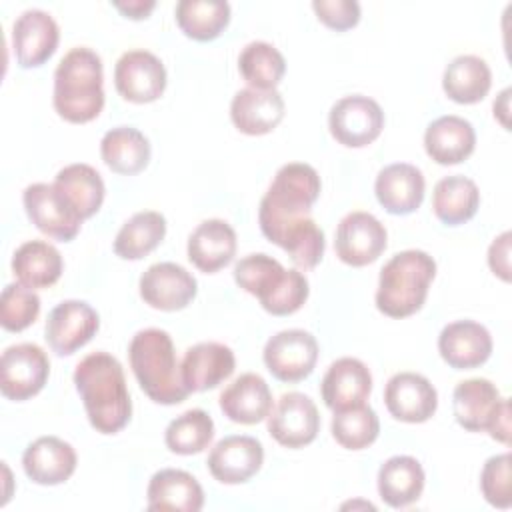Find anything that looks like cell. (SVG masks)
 I'll use <instances>...</instances> for the list:
<instances>
[{
  "mask_svg": "<svg viewBox=\"0 0 512 512\" xmlns=\"http://www.w3.org/2000/svg\"><path fill=\"white\" fill-rule=\"evenodd\" d=\"M238 70L250 88L276 90L286 72V60L276 46L264 40H254L242 48Z\"/></svg>",
  "mask_w": 512,
  "mask_h": 512,
  "instance_id": "obj_38",
  "label": "cell"
},
{
  "mask_svg": "<svg viewBox=\"0 0 512 512\" xmlns=\"http://www.w3.org/2000/svg\"><path fill=\"white\" fill-rule=\"evenodd\" d=\"M176 22L180 30L198 42L220 36L230 22V4L224 0H180L176 4Z\"/></svg>",
  "mask_w": 512,
  "mask_h": 512,
  "instance_id": "obj_36",
  "label": "cell"
},
{
  "mask_svg": "<svg viewBox=\"0 0 512 512\" xmlns=\"http://www.w3.org/2000/svg\"><path fill=\"white\" fill-rule=\"evenodd\" d=\"M54 108L72 124L94 120L104 108V72L100 56L78 46L64 54L54 72Z\"/></svg>",
  "mask_w": 512,
  "mask_h": 512,
  "instance_id": "obj_3",
  "label": "cell"
},
{
  "mask_svg": "<svg viewBox=\"0 0 512 512\" xmlns=\"http://www.w3.org/2000/svg\"><path fill=\"white\" fill-rule=\"evenodd\" d=\"M234 254L236 232L226 220H204L188 236V260L206 274H214L230 264Z\"/></svg>",
  "mask_w": 512,
  "mask_h": 512,
  "instance_id": "obj_24",
  "label": "cell"
},
{
  "mask_svg": "<svg viewBox=\"0 0 512 512\" xmlns=\"http://www.w3.org/2000/svg\"><path fill=\"white\" fill-rule=\"evenodd\" d=\"M480 488L488 504L496 508H508L512 502L510 488V454H496L486 460L480 474Z\"/></svg>",
  "mask_w": 512,
  "mask_h": 512,
  "instance_id": "obj_42",
  "label": "cell"
},
{
  "mask_svg": "<svg viewBox=\"0 0 512 512\" xmlns=\"http://www.w3.org/2000/svg\"><path fill=\"white\" fill-rule=\"evenodd\" d=\"M166 234V218L156 210L136 212L114 238V252L124 260H140L150 254Z\"/></svg>",
  "mask_w": 512,
  "mask_h": 512,
  "instance_id": "obj_35",
  "label": "cell"
},
{
  "mask_svg": "<svg viewBox=\"0 0 512 512\" xmlns=\"http://www.w3.org/2000/svg\"><path fill=\"white\" fill-rule=\"evenodd\" d=\"M118 94L134 104H148L162 96L166 88V68L148 50H128L114 66Z\"/></svg>",
  "mask_w": 512,
  "mask_h": 512,
  "instance_id": "obj_11",
  "label": "cell"
},
{
  "mask_svg": "<svg viewBox=\"0 0 512 512\" xmlns=\"http://www.w3.org/2000/svg\"><path fill=\"white\" fill-rule=\"evenodd\" d=\"M372 390V374L358 358H338L326 370L320 392L332 412H344L366 404Z\"/></svg>",
  "mask_w": 512,
  "mask_h": 512,
  "instance_id": "obj_18",
  "label": "cell"
},
{
  "mask_svg": "<svg viewBox=\"0 0 512 512\" xmlns=\"http://www.w3.org/2000/svg\"><path fill=\"white\" fill-rule=\"evenodd\" d=\"M320 196V176L304 162L284 164L260 200L258 222L262 234L276 246L288 232L310 218V210Z\"/></svg>",
  "mask_w": 512,
  "mask_h": 512,
  "instance_id": "obj_2",
  "label": "cell"
},
{
  "mask_svg": "<svg viewBox=\"0 0 512 512\" xmlns=\"http://www.w3.org/2000/svg\"><path fill=\"white\" fill-rule=\"evenodd\" d=\"M74 384L92 428L100 434L120 432L132 414L122 364L108 352H92L76 364Z\"/></svg>",
  "mask_w": 512,
  "mask_h": 512,
  "instance_id": "obj_1",
  "label": "cell"
},
{
  "mask_svg": "<svg viewBox=\"0 0 512 512\" xmlns=\"http://www.w3.org/2000/svg\"><path fill=\"white\" fill-rule=\"evenodd\" d=\"M112 4H114V8H118L124 16L132 18V20L146 18L156 6L154 0H128V2H112Z\"/></svg>",
  "mask_w": 512,
  "mask_h": 512,
  "instance_id": "obj_47",
  "label": "cell"
},
{
  "mask_svg": "<svg viewBox=\"0 0 512 512\" xmlns=\"http://www.w3.org/2000/svg\"><path fill=\"white\" fill-rule=\"evenodd\" d=\"M492 86L488 64L474 54L456 56L444 70L442 88L446 96L458 104H476L484 100Z\"/></svg>",
  "mask_w": 512,
  "mask_h": 512,
  "instance_id": "obj_32",
  "label": "cell"
},
{
  "mask_svg": "<svg viewBox=\"0 0 512 512\" xmlns=\"http://www.w3.org/2000/svg\"><path fill=\"white\" fill-rule=\"evenodd\" d=\"M100 154L112 172L132 176L148 166L150 142L132 126H116L102 136Z\"/></svg>",
  "mask_w": 512,
  "mask_h": 512,
  "instance_id": "obj_31",
  "label": "cell"
},
{
  "mask_svg": "<svg viewBox=\"0 0 512 512\" xmlns=\"http://www.w3.org/2000/svg\"><path fill=\"white\" fill-rule=\"evenodd\" d=\"M384 404L396 420L420 424L436 412L438 392L426 376L416 372H398L386 382Z\"/></svg>",
  "mask_w": 512,
  "mask_h": 512,
  "instance_id": "obj_16",
  "label": "cell"
},
{
  "mask_svg": "<svg viewBox=\"0 0 512 512\" xmlns=\"http://www.w3.org/2000/svg\"><path fill=\"white\" fill-rule=\"evenodd\" d=\"M140 296L142 300L164 312H174L186 308L196 292V278L180 264L174 262H156L140 276Z\"/></svg>",
  "mask_w": 512,
  "mask_h": 512,
  "instance_id": "obj_14",
  "label": "cell"
},
{
  "mask_svg": "<svg viewBox=\"0 0 512 512\" xmlns=\"http://www.w3.org/2000/svg\"><path fill=\"white\" fill-rule=\"evenodd\" d=\"M330 134L348 148H362L374 142L384 128V112L380 104L368 96L352 94L340 98L328 116Z\"/></svg>",
  "mask_w": 512,
  "mask_h": 512,
  "instance_id": "obj_7",
  "label": "cell"
},
{
  "mask_svg": "<svg viewBox=\"0 0 512 512\" xmlns=\"http://www.w3.org/2000/svg\"><path fill=\"white\" fill-rule=\"evenodd\" d=\"M320 430V414L314 400L302 392H286L268 414L270 436L286 448L310 444Z\"/></svg>",
  "mask_w": 512,
  "mask_h": 512,
  "instance_id": "obj_12",
  "label": "cell"
},
{
  "mask_svg": "<svg viewBox=\"0 0 512 512\" xmlns=\"http://www.w3.org/2000/svg\"><path fill=\"white\" fill-rule=\"evenodd\" d=\"M284 108V98L278 90L244 88L232 98L230 118L240 132L248 136H262L282 122Z\"/></svg>",
  "mask_w": 512,
  "mask_h": 512,
  "instance_id": "obj_23",
  "label": "cell"
},
{
  "mask_svg": "<svg viewBox=\"0 0 512 512\" xmlns=\"http://www.w3.org/2000/svg\"><path fill=\"white\" fill-rule=\"evenodd\" d=\"M264 462L262 444L244 434H234L218 440L208 454V470L222 484L248 482Z\"/></svg>",
  "mask_w": 512,
  "mask_h": 512,
  "instance_id": "obj_17",
  "label": "cell"
},
{
  "mask_svg": "<svg viewBox=\"0 0 512 512\" xmlns=\"http://www.w3.org/2000/svg\"><path fill=\"white\" fill-rule=\"evenodd\" d=\"M480 206V192L474 180L454 174L436 182L432 194V210L436 218L448 226H458L474 218Z\"/></svg>",
  "mask_w": 512,
  "mask_h": 512,
  "instance_id": "obj_33",
  "label": "cell"
},
{
  "mask_svg": "<svg viewBox=\"0 0 512 512\" xmlns=\"http://www.w3.org/2000/svg\"><path fill=\"white\" fill-rule=\"evenodd\" d=\"M54 184L82 220L94 216L104 202V180L90 164L64 166L56 174Z\"/></svg>",
  "mask_w": 512,
  "mask_h": 512,
  "instance_id": "obj_34",
  "label": "cell"
},
{
  "mask_svg": "<svg viewBox=\"0 0 512 512\" xmlns=\"http://www.w3.org/2000/svg\"><path fill=\"white\" fill-rule=\"evenodd\" d=\"M424 470L412 456H392L378 470V494L392 508L416 502L424 490Z\"/></svg>",
  "mask_w": 512,
  "mask_h": 512,
  "instance_id": "obj_29",
  "label": "cell"
},
{
  "mask_svg": "<svg viewBox=\"0 0 512 512\" xmlns=\"http://www.w3.org/2000/svg\"><path fill=\"white\" fill-rule=\"evenodd\" d=\"M214 438V422L202 408H192L174 418L166 432L164 442L170 452L180 456H192L208 448Z\"/></svg>",
  "mask_w": 512,
  "mask_h": 512,
  "instance_id": "obj_39",
  "label": "cell"
},
{
  "mask_svg": "<svg viewBox=\"0 0 512 512\" xmlns=\"http://www.w3.org/2000/svg\"><path fill=\"white\" fill-rule=\"evenodd\" d=\"M288 270L268 254H248L240 258L234 266L236 284L248 294L256 296L264 306L276 290L284 284Z\"/></svg>",
  "mask_w": 512,
  "mask_h": 512,
  "instance_id": "obj_37",
  "label": "cell"
},
{
  "mask_svg": "<svg viewBox=\"0 0 512 512\" xmlns=\"http://www.w3.org/2000/svg\"><path fill=\"white\" fill-rule=\"evenodd\" d=\"M60 28L56 20L40 10H24L12 24V50L22 68L42 66L58 48Z\"/></svg>",
  "mask_w": 512,
  "mask_h": 512,
  "instance_id": "obj_15",
  "label": "cell"
},
{
  "mask_svg": "<svg viewBox=\"0 0 512 512\" xmlns=\"http://www.w3.org/2000/svg\"><path fill=\"white\" fill-rule=\"evenodd\" d=\"M508 98H510V88L502 90L498 100H494V116L500 120V124L504 128L510 126V122H508Z\"/></svg>",
  "mask_w": 512,
  "mask_h": 512,
  "instance_id": "obj_48",
  "label": "cell"
},
{
  "mask_svg": "<svg viewBox=\"0 0 512 512\" xmlns=\"http://www.w3.org/2000/svg\"><path fill=\"white\" fill-rule=\"evenodd\" d=\"M388 244V234L384 224L370 212H350L346 214L334 236L336 256L348 266H366L378 260Z\"/></svg>",
  "mask_w": 512,
  "mask_h": 512,
  "instance_id": "obj_10",
  "label": "cell"
},
{
  "mask_svg": "<svg viewBox=\"0 0 512 512\" xmlns=\"http://www.w3.org/2000/svg\"><path fill=\"white\" fill-rule=\"evenodd\" d=\"M318 360L316 338L300 328L276 332L264 346V364L276 380L300 382L308 378Z\"/></svg>",
  "mask_w": 512,
  "mask_h": 512,
  "instance_id": "obj_8",
  "label": "cell"
},
{
  "mask_svg": "<svg viewBox=\"0 0 512 512\" xmlns=\"http://www.w3.org/2000/svg\"><path fill=\"white\" fill-rule=\"evenodd\" d=\"M308 280L298 270H288L284 284L276 290V294L262 306L272 316H288L302 308V304L308 298Z\"/></svg>",
  "mask_w": 512,
  "mask_h": 512,
  "instance_id": "obj_43",
  "label": "cell"
},
{
  "mask_svg": "<svg viewBox=\"0 0 512 512\" xmlns=\"http://www.w3.org/2000/svg\"><path fill=\"white\" fill-rule=\"evenodd\" d=\"M64 262L56 246L44 240L24 242L12 256V272L20 284L36 290L48 288L62 276Z\"/></svg>",
  "mask_w": 512,
  "mask_h": 512,
  "instance_id": "obj_30",
  "label": "cell"
},
{
  "mask_svg": "<svg viewBox=\"0 0 512 512\" xmlns=\"http://www.w3.org/2000/svg\"><path fill=\"white\" fill-rule=\"evenodd\" d=\"M486 432L502 444L510 442V402H508V398L500 400L496 412L492 414V420H490Z\"/></svg>",
  "mask_w": 512,
  "mask_h": 512,
  "instance_id": "obj_46",
  "label": "cell"
},
{
  "mask_svg": "<svg viewBox=\"0 0 512 512\" xmlns=\"http://www.w3.org/2000/svg\"><path fill=\"white\" fill-rule=\"evenodd\" d=\"M0 388L8 400L22 402L36 396L50 374L46 352L32 342L12 344L2 352Z\"/></svg>",
  "mask_w": 512,
  "mask_h": 512,
  "instance_id": "obj_6",
  "label": "cell"
},
{
  "mask_svg": "<svg viewBox=\"0 0 512 512\" xmlns=\"http://www.w3.org/2000/svg\"><path fill=\"white\" fill-rule=\"evenodd\" d=\"M148 510L152 512H198L204 506V490L198 480L176 468H164L150 478L148 490Z\"/></svg>",
  "mask_w": 512,
  "mask_h": 512,
  "instance_id": "obj_25",
  "label": "cell"
},
{
  "mask_svg": "<svg viewBox=\"0 0 512 512\" xmlns=\"http://www.w3.org/2000/svg\"><path fill=\"white\" fill-rule=\"evenodd\" d=\"M426 180L420 168L408 162H394L384 166L374 182V192L380 206L396 216L418 210L424 200Z\"/></svg>",
  "mask_w": 512,
  "mask_h": 512,
  "instance_id": "obj_20",
  "label": "cell"
},
{
  "mask_svg": "<svg viewBox=\"0 0 512 512\" xmlns=\"http://www.w3.org/2000/svg\"><path fill=\"white\" fill-rule=\"evenodd\" d=\"M476 146L474 126L460 116L446 114L428 124L424 132V148L426 154L442 164H458L464 162Z\"/></svg>",
  "mask_w": 512,
  "mask_h": 512,
  "instance_id": "obj_27",
  "label": "cell"
},
{
  "mask_svg": "<svg viewBox=\"0 0 512 512\" xmlns=\"http://www.w3.org/2000/svg\"><path fill=\"white\" fill-rule=\"evenodd\" d=\"M380 434V420L376 412L362 404L344 412H334L332 418V436L334 440L348 450L368 448Z\"/></svg>",
  "mask_w": 512,
  "mask_h": 512,
  "instance_id": "obj_40",
  "label": "cell"
},
{
  "mask_svg": "<svg viewBox=\"0 0 512 512\" xmlns=\"http://www.w3.org/2000/svg\"><path fill=\"white\" fill-rule=\"evenodd\" d=\"M234 368L236 358L226 344L200 342L186 350L180 364V374L190 392H204L230 378Z\"/></svg>",
  "mask_w": 512,
  "mask_h": 512,
  "instance_id": "obj_21",
  "label": "cell"
},
{
  "mask_svg": "<svg viewBox=\"0 0 512 512\" xmlns=\"http://www.w3.org/2000/svg\"><path fill=\"white\" fill-rule=\"evenodd\" d=\"M502 396L498 388L486 378H468L456 384L452 394V408L456 422L468 432H482L488 428Z\"/></svg>",
  "mask_w": 512,
  "mask_h": 512,
  "instance_id": "obj_28",
  "label": "cell"
},
{
  "mask_svg": "<svg viewBox=\"0 0 512 512\" xmlns=\"http://www.w3.org/2000/svg\"><path fill=\"white\" fill-rule=\"evenodd\" d=\"M130 368L144 394L158 404H180L190 390L182 382L174 342L166 330L146 328L128 346Z\"/></svg>",
  "mask_w": 512,
  "mask_h": 512,
  "instance_id": "obj_4",
  "label": "cell"
},
{
  "mask_svg": "<svg viewBox=\"0 0 512 512\" xmlns=\"http://www.w3.org/2000/svg\"><path fill=\"white\" fill-rule=\"evenodd\" d=\"M436 276V262L424 250H402L380 270L376 306L390 318H406L418 312Z\"/></svg>",
  "mask_w": 512,
  "mask_h": 512,
  "instance_id": "obj_5",
  "label": "cell"
},
{
  "mask_svg": "<svg viewBox=\"0 0 512 512\" xmlns=\"http://www.w3.org/2000/svg\"><path fill=\"white\" fill-rule=\"evenodd\" d=\"M312 8L320 22L332 30H348L360 20V4L356 0H314Z\"/></svg>",
  "mask_w": 512,
  "mask_h": 512,
  "instance_id": "obj_44",
  "label": "cell"
},
{
  "mask_svg": "<svg viewBox=\"0 0 512 512\" xmlns=\"http://www.w3.org/2000/svg\"><path fill=\"white\" fill-rule=\"evenodd\" d=\"M510 232H502L488 248L490 270L504 282L510 280Z\"/></svg>",
  "mask_w": 512,
  "mask_h": 512,
  "instance_id": "obj_45",
  "label": "cell"
},
{
  "mask_svg": "<svg viewBox=\"0 0 512 512\" xmlns=\"http://www.w3.org/2000/svg\"><path fill=\"white\" fill-rule=\"evenodd\" d=\"M76 452L74 448L56 438L40 436L22 454V468L26 476L42 486H56L66 482L76 470Z\"/></svg>",
  "mask_w": 512,
  "mask_h": 512,
  "instance_id": "obj_22",
  "label": "cell"
},
{
  "mask_svg": "<svg viewBox=\"0 0 512 512\" xmlns=\"http://www.w3.org/2000/svg\"><path fill=\"white\" fill-rule=\"evenodd\" d=\"M22 202L30 222L46 236L68 242L78 234L82 218L56 188V184L36 182L26 186Z\"/></svg>",
  "mask_w": 512,
  "mask_h": 512,
  "instance_id": "obj_9",
  "label": "cell"
},
{
  "mask_svg": "<svg viewBox=\"0 0 512 512\" xmlns=\"http://www.w3.org/2000/svg\"><path fill=\"white\" fill-rule=\"evenodd\" d=\"M438 352L454 370H472L482 366L492 354L490 332L474 320H456L442 328Z\"/></svg>",
  "mask_w": 512,
  "mask_h": 512,
  "instance_id": "obj_19",
  "label": "cell"
},
{
  "mask_svg": "<svg viewBox=\"0 0 512 512\" xmlns=\"http://www.w3.org/2000/svg\"><path fill=\"white\" fill-rule=\"evenodd\" d=\"M220 410L232 422L258 424L272 410V392L260 374L246 372L220 394Z\"/></svg>",
  "mask_w": 512,
  "mask_h": 512,
  "instance_id": "obj_26",
  "label": "cell"
},
{
  "mask_svg": "<svg viewBox=\"0 0 512 512\" xmlns=\"http://www.w3.org/2000/svg\"><path fill=\"white\" fill-rule=\"evenodd\" d=\"M98 312L84 300H64L54 306L46 320V342L58 356H70L98 332Z\"/></svg>",
  "mask_w": 512,
  "mask_h": 512,
  "instance_id": "obj_13",
  "label": "cell"
},
{
  "mask_svg": "<svg viewBox=\"0 0 512 512\" xmlns=\"http://www.w3.org/2000/svg\"><path fill=\"white\" fill-rule=\"evenodd\" d=\"M40 314V298L38 294L20 284L12 282L6 284L0 296V324L8 332H22Z\"/></svg>",
  "mask_w": 512,
  "mask_h": 512,
  "instance_id": "obj_41",
  "label": "cell"
}]
</instances>
